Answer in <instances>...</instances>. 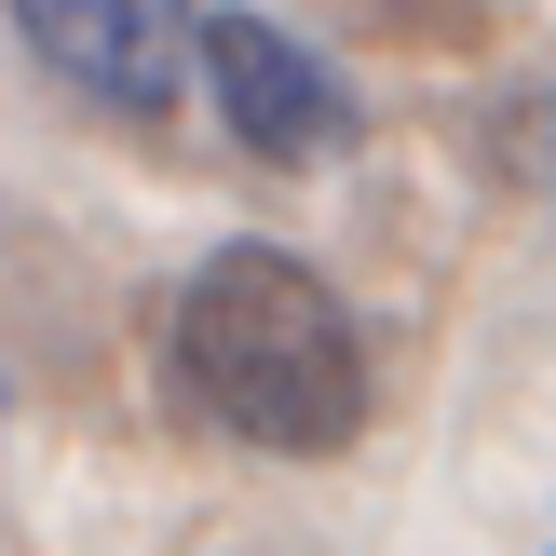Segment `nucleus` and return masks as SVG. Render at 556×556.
<instances>
[{"label": "nucleus", "mask_w": 556, "mask_h": 556, "mask_svg": "<svg viewBox=\"0 0 556 556\" xmlns=\"http://www.w3.org/2000/svg\"><path fill=\"white\" fill-rule=\"evenodd\" d=\"M163 353H177V394L258 462H340L367 434V407H380L353 299L313 258H286V244L190 258L177 313H163Z\"/></svg>", "instance_id": "1"}, {"label": "nucleus", "mask_w": 556, "mask_h": 556, "mask_svg": "<svg viewBox=\"0 0 556 556\" xmlns=\"http://www.w3.org/2000/svg\"><path fill=\"white\" fill-rule=\"evenodd\" d=\"M0 434H14V394H0Z\"/></svg>", "instance_id": "5"}, {"label": "nucleus", "mask_w": 556, "mask_h": 556, "mask_svg": "<svg viewBox=\"0 0 556 556\" xmlns=\"http://www.w3.org/2000/svg\"><path fill=\"white\" fill-rule=\"evenodd\" d=\"M543 556H556V543H543Z\"/></svg>", "instance_id": "6"}, {"label": "nucleus", "mask_w": 556, "mask_h": 556, "mask_svg": "<svg viewBox=\"0 0 556 556\" xmlns=\"http://www.w3.org/2000/svg\"><path fill=\"white\" fill-rule=\"evenodd\" d=\"M516 177L556 190V81H543V96H516Z\"/></svg>", "instance_id": "4"}, {"label": "nucleus", "mask_w": 556, "mask_h": 556, "mask_svg": "<svg viewBox=\"0 0 556 556\" xmlns=\"http://www.w3.org/2000/svg\"><path fill=\"white\" fill-rule=\"evenodd\" d=\"M0 14H14L27 68L109 123H163L204 81V0H0Z\"/></svg>", "instance_id": "3"}, {"label": "nucleus", "mask_w": 556, "mask_h": 556, "mask_svg": "<svg viewBox=\"0 0 556 556\" xmlns=\"http://www.w3.org/2000/svg\"><path fill=\"white\" fill-rule=\"evenodd\" d=\"M204 96H217V123H231V150L271 163V177H313V163H340L353 136H367L353 81L326 68L286 14H244V0H204Z\"/></svg>", "instance_id": "2"}]
</instances>
